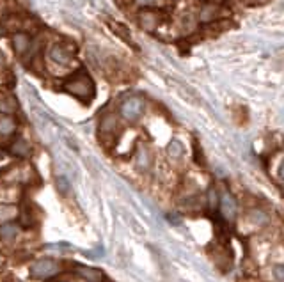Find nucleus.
Returning <instances> with one entry per match:
<instances>
[{
    "label": "nucleus",
    "mask_w": 284,
    "mask_h": 282,
    "mask_svg": "<svg viewBox=\"0 0 284 282\" xmlns=\"http://www.w3.org/2000/svg\"><path fill=\"white\" fill-rule=\"evenodd\" d=\"M144 112V100L139 96H132L128 100L123 101L121 105V115H123L126 121H137V119L142 115Z\"/></svg>",
    "instance_id": "7ed1b4c3"
},
{
    "label": "nucleus",
    "mask_w": 284,
    "mask_h": 282,
    "mask_svg": "<svg viewBox=\"0 0 284 282\" xmlns=\"http://www.w3.org/2000/svg\"><path fill=\"white\" fill-rule=\"evenodd\" d=\"M272 275L276 282H284V265H277L272 268Z\"/></svg>",
    "instance_id": "a211bd4d"
},
{
    "label": "nucleus",
    "mask_w": 284,
    "mask_h": 282,
    "mask_svg": "<svg viewBox=\"0 0 284 282\" xmlns=\"http://www.w3.org/2000/svg\"><path fill=\"white\" fill-rule=\"evenodd\" d=\"M112 29H114V32H115V34H119L121 38H124V39H126L128 43H132V41H130V36H128L126 29H124L123 25H119V23H112Z\"/></svg>",
    "instance_id": "aec40b11"
},
{
    "label": "nucleus",
    "mask_w": 284,
    "mask_h": 282,
    "mask_svg": "<svg viewBox=\"0 0 284 282\" xmlns=\"http://www.w3.org/2000/svg\"><path fill=\"white\" fill-rule=\"evenodd\" d=\"M29 151H30L29 144H27L23 139L14 140L13 146H11V153H13V155H16V156H27V155H29Z\"/></svg>",
    "instance_id": "4468645a"
},
{
    "label": "nucleus",
    "mask_w": 284,
    "mask_h": 282,
    "mask_svg": "<svg viewBox=\"0 0 284 282\" xmlns=\"http://www.w3.org/2000/svg\"><path fill=\"white\" fill-rule=\"evenodd\" d=\"M221 13H222V9H221V5H217V4H204L203 5V9H201V13H199V18H201V21H213V20H217V18L221 16Z\"/></svg>",
    "instance_id": "0eeeda50"
},
{
    "label": "nucleus",
    "mask_w": 284,
    "mask_h": 282,
    "mask_svg": "<svg viewBox=\"0 0 284 282\" xmlns=\"http://www.w3.org/2000/svg\"><path fill=\"white\" fill-rule=\"evenodd\" d=\"M62 89L71 96L82 101H91L94 98V82L85 71H78L69 80L64 82Z\"/></svg>",
    "instance_id": "f257e3e1"
},
{
    "label": "nucleus",
    "mask_w": 284,
    "mask_h": 282,
    "mask_svg": "<svg viewBox=\"0 0 284 282\" xmlns=\"http://www.w3.org/2000/svg\"><path fill=\"white\" fill-rule=\"evenodd\" d=\"M13 45H14V50H16L18 55H23L30 47V38L29 34L25 32H18L16 36L13 38Z\"/></svg>",
    "instance_id": "1a4fd4ad"
},
{
    "label": "nucleus",
    "mask_w": 284,
    "mask_h": 282,
    "mask_svg": "<svg viewBox=\"0 0 284 282\" xmlns=\"http://www.w3.org/2000/svg\"><path fill=\"white\" fill-rule=\"evenodd\" d=\"M60 272V265L54 259H39L30 266V277L32 279H50Z\"/></svg>",
    "instance_id": "f03ea898"
},
{
    "label": "nucleus",
    "mask_w": 284,
    "mask_h": 282,
    "mask_svg": "<svg viewBox=\"0 0 284 282\" xmlns=\"http://www.w3.org/2000/svg\"><path fill=\"white\" fill-rule=\"evenodd\" d=\"M279 174H281V177L284 179V162L281 164V169H279Z\"/></svg>",
    "instance_id": "4be33fe9"
},
{
    "label": "nucleus",
    "mask_w": 284,
    "mask_h": 282,
    "mask_svg": "<svg viewBox=\"0 0 284 282\" xmlns=\"http://www.w3.org/2000/svg\"><path fill=\"white\" fill-rule=\"evenodd\" d=\"M249 220L252 224H256V226H267V224L270 222L267 211H263V210H250Z\"/></svg>",
    "instance_id": "f8f14e48"
},
{
    "label": "nucleus",
    "mask_w": 284,
    "mask_h": 282,
    "mask_svg": "<svg viewBox=\"0 0 284 282\" xmlns=\"http://www.w3.org/2000/svg\"><path fill=\"white\" fill-rule=\"evenodd\" d=\"M135 165L139 170H144V172L151 169V153L148 151V148L139 146L137 155H135Z\"/></svg>",
    "instance_id": "423d86ee"
},
{
    "label": "nucleus",
    "mask_w": 284,
    "mask_h": 282,
    "mask_svg": "<svg viewBox=\"0 0 284 282\" xmlns=\"http://www.w3.org/2000/svg\"><path fill=\"white\" fill-rule=\"evenodd\" d=\"M167 153H169L170 158H181L185 149H183V144L179 140H172L169 144V148H167Z\"/></svg>",
    "instance_id": "f3484780"
},
{
    "label": "nucleus",
    "mask_w": 284,
    "mask_h": 282,
    "mask_svg": "<svg viewBox=\"0 0 284 282\" xmlns=\"http://www.w3.org/2000/svg\"><path fill=\"white\" fill-rule=\"evenodd\" d=\"M50 57H52V60H56V62H59V64H68L69 60H71L73 55H71V52L66 50L64 47L56 45V47L50 50Z\"/></svg>",
    "instance_id": "6e6552de"
},
{
    "label": "nucleus",
    "mask_w": 284,
    "mask_h": 282,
    "mask_svg": "<svg viewBox=\"0 0 284 282\" xmlns=\"http://www.w3.org/2000/svg\"><path fill=\"white\" fill-rule=\"evenodd\" d=\"M76 274L84 277L87 282H102V272L94 268H87V266H76Z\"/></svg>",
    "instance_id": "9d476101"
},
{
    "label": "nucleus",
    "mask_w": 284,
    "mask_h": 282,
    "mask_svg": "<svg viewBox=\"0 0 284 282\" xmlns=\"http://www.w3.org/2000/svg\"><path fill=\"white\" fill-rule=\"evenodd\" d=\"M139 2H140V4H151L153 0H139Z\"/></svg>",
    "instance_id": "5701e85b"
},
{
    "label": "nucleus",
    "mask_w": 284,
    "mask_h": 282,
    "mask_svg": "<svg viewBox=\"0 0 284 282\" xmlns=\"http://www.w3.org/2000/svg\"><path fill=\"white\" fill-rule=\"evenodd\" d=\"M219 208H221V213L222 217H224L226 220H234L236 219V201H234V197L229 192H222L221 195H219Z\"/></svg>",
    "instance_id": "20e7f679"
},
{
    "label": "nucleus",
    "mask_w": 284,
    "mask_h": 282,
    "mask_svg": "<svg viewBox=\"0 0 284 282\" xmlns=\"http://www.w3.org/2000/svg\"><path fill=\"white\" fill-rule=\"evenodd\" d=\"M18 232V226H14V224H4L2 227H0V238L5 241H11L16 236Z\"/></svg>",
    "instance_id": "2eb2a0df"
},
{
    "label": "nucleus",
    "mask_w": 284,
    "mask_h": 282,
    "mask_svg": "<svg viewBox=\"0 0 284 282\" xmlns=\"http://www.w3.org/2000/svg\"><path fill=\"white\" fill-rule=\"evenodd\" d=\"M100 130H102V133H105V135L114 133V131L117 130V119H115L114 115H107V117L102 121V124H100Z\"/></svg>",
    "instance_id": "ddd939ff"
},
{
    "label": "nucleus",
    "mask_w": 284,
    "mask_h": 282,
    "mask_svg": "<svg viewBox=\"0 0 284 282\" xmlns=\"http://www.w3.org/2000/svg\"><path fill=\"white\" fill-rule=\"evenodd\" d=\"M16 128V122L9 115H0V137H9Z\"/></svg>",
    "instance_id": "9b49d317"
},
{
    "label": "nucleus",
    "mask_w": 284,
    "mask_h": 282,
    "mask_svg": "<svg viewBox=\"0 0 284 282\" xmlns=\"http://www.w3.org/2000/svg\"><path fill=\"white\" fill-rule=\"evenodd\" d=\"M4 64V55H2V52H0V66Z\"/></svg>",
    "instance_id": "b1692460"
},
{
    "label": "nucleus",
    "mask_w": 284,
    "mask_h": 282,
    "mask_svg": "<svg viewBox=\"0 0 284 282\" xmlns=\"http://www.w3.org/2000/svg\"><path fill=\"white\" fill-rule=\"evenodd\" d=\"M16 213H18V208L13 206V204H0V220H2V222L14 219Z\"/></svg>",
    "instance_id": "dca6fc26"
},
{
    "label": "nucleus",
    "mask_w": 284,
    "mask_h": 282,
    "mask_svg": "<svg viewBox=\"0 0 284 282\" xmlns=\"http://www.w3.org/2000/svg\"><path fill=\"white\" fill-rule=\"evenodd\" d=\"M57 188H59L60 194H68V192H69V181H68V177L60 176L59 179H57Z\"/></svg>",
    "instance_id": "6ab92c4d"
},
{
    "label": "nucleus",
    "mask_w": 284,
    "mask_h": 282,
    "mask_svg": "<svg viewBox=\"0 0 284 282\" xmlns=\"http://www.w3.org/2000/svg\"><path fill=\"white\" fill-rule=\"evenodd\" d=\"M208 202H210V206L212 208H215L217 204H219V195H217V192L215 190H210V194H208Z\"/></svg>",
    "instance_id": "412c9836"
},
{
    "label": "nucleus",
    "mask_w": 284,
    "mask_h": 282,
    "mask_svg": "<svg viewBox=\"0 0 284 282\" xmlns=\"http://www.w3.org/2000/svg\"><path fill=\"white\" fill-rule=\"evenodd\" d=\"M139 23H140V27H142V29L155 30L158 27V23H160V14H158L157 11H149V9H146V11H140Z\"/></svg>",
    "instance_id": "39448f33"
}]
</instances>
